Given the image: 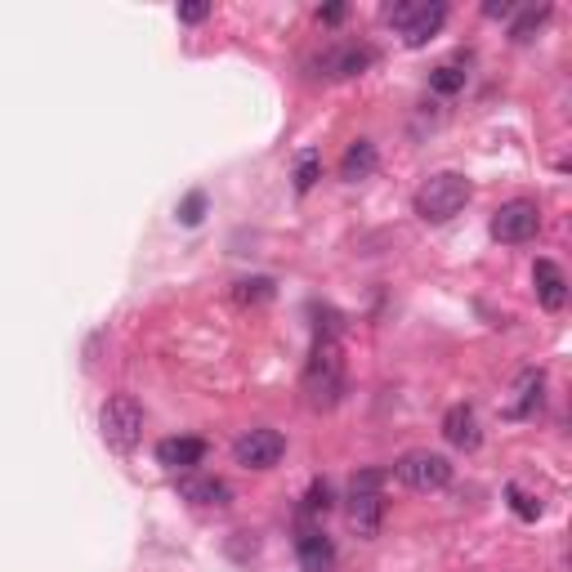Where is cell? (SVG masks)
Listing matches in <instances>:
<instances>
[{
    "label": "cell",
    "instance_id": "3",
    "mask_svg": "<svg viewBox=\"0 0 572 572\" xmlns=\"http://www.w3.org/2000/svg\"><path fill=\"white\" fill-rule=\"evenodd\" d=\"M380 483H385V474L380 470H362V474H354V483H349V528H354L362 541L376 537L380 519H385Z\"/></svg>",
    "mask_w": 572,
    "mask_h": 572
},
{
    "label": "cell",
    "instance_id": "11",
    "mask_svg": "<svg viewBox=\"0 0 572 572\" xmlns=\"http://www.w3.org/2000/svg\"><path fill=\"white\" fill-rule=\"evenodd\" d=\"M443 438L452 447H461V452H474V447L483 443V429H479V412H474L470 403H456L452 412L443 416Z\"/></svg>",
    "mask_w": 572,
    "mask_h": 572
},
{
    "label": "cell",
    "instance_id": "5",
    "mask_svg": "<svg viewBox=\"0 0 572 572\" xmlns=\"http://www.w3.org/2000/svg\"><path fill=\"white\" fill-rule=\"evenodd\" d=\"M389 23L403 32V41L412 50H421L429 36H438V27L447 23V5H438V0H403V5L389 9Z\"/></svg>",
    "mask_w": 572,
    "mask_h": 572
},
{
    "label": "cell",
    "instance_id": "7",
    "mask_svg": "<svg viewBox=\"0 0 572 572\" xmlns=\"http://www.w3.org/2000/svg\"><path fill=\"white\" fill-rule=\"evenodd\" d=\"M282 456H286V438L278 429H246L233 443V461L242 470H273Z\"/></svg>",
    "mask_w": 572,
    "mask_h": 572
},
{
    "label": "cell",
    "instance_id": "12",
    "mask_svg": "<svg viewBox=\"0 0 572 572\" xmlns=\"http://www.w3.org/2000/svg\"><path fill=\"white\" fill-rule=\"evenodd\" d=\"M532 282H537L541 309L559 313L568 304V278H564V269H559L555 260H537V264H532Z\"/></svg>",
    "mask_w": 572,
    "mask_h": 572
},
{
    "label": "cell",
    "instance_id": "23",
    "mask_svg": "<svg viewBox=\"0 0 572 572\" xmlns=\"http://www.w3.org/2000/svg\"><path fill=\"white\" fill-rule=\"evenodd\" d=\"M327 510H331V488H327V483H313L309 497H304V514L318 519V514H327Z\"/></svg>",
    "mask_w": 572,
    "mask_h": 572
},
{
    "label": "cell",
    "instance_id": "4",
    "mask_svg": "<svg viewBox=\"0 0 572 572\" xmlns=\"http://www.w3.org/2000/svg\"><path fill=\"white\" fill-rule=\"evenodd\" d=\"M99 429H103V443L117 447V452H130V447L143 438V407L139 398L130 394H112L99 412Z\"/></svg>",
    "mask_w": 572,
    "mask_h": 572
},
{
    "label": "cell",
    "instance_id": "26",
    "mask_svg": "<svg viewBox=\"0 0 572 572\" xmlns=\"http://www.w3.org/2000/svg\"><path fill=\"white\" fill-rule=\"evenodd\" d=\"M340 18H345V5H327V9H322V23H340Z\"/></svg>",
    "mask_w": 572,
    "mask_h": 572
},
{
    "label": "cell",
    "instance_id": "10",
    "mask_svg": "<svg viewBox=\"0 0 572 572\" xmlns=\"http://www.w3.org/2000/svg\"><path fill=\"white\" fill-rule=\"evenodd\" d=\"M300 564H304V572H331L336 568V550H331L327 532H322L309 514H300Z\"/></svg>",
    "mask_w": 572,
    "mask_h": 572
},
{
    "label": "cell",
    "instance_id": "17",
    "mask_svg": "<svg viewBox=\"0 0 572 572\" xmlns=\"http://www.w3.org/2000/svg\"><path fill=\"white\" fill-rule=\"evenodd\" d=\"M233 300L237 304H264V300H273V282L269 278H242L233 286Z\"/></svg>",
    "mask_w": 572,
    "mask_h": 572
},
{
    "label": "cell",
    "instance_id": "1",
    "mask_svg": "<svg viewBox=\"0 0 572 572\" xmlns=\"http://www.w3.org/2000/svg\"><path fill=\"white\" fill-rule=\"evenodd\" d=\"M340 389H345L340 345H336V336H318L309 362H304V398H309V407H336Z\"/></svg>",
    "mask_w": 572,
    "mask_h": 572
},
{
    "label": "cell",
    "instance_id": "15",
    "mask_svg": "<svg viewBox=\"0 0 572 572\" xmlns=\"http://www.w3.org/2000/svg\"><path fill=\"white\" fill-rule=\"evenodd\" d=\"M541 389H546V376L541 371H523L519 385H514V403H510V416H532L541 407Z\"/></svg>",
    "mask_w": 572,
    "mask_h": 572
},
{
    "label": "cell",
    "instance_id": "8",
    "mask_svg": "<svg viewBox=\"0 0 572 572\" xmlns=\"http://www.w3.org/2000/svg\"><path fill=\"white\" fill-rule=\"evenodd\" d=\"M537 228H541V211H537V202H505L497 215H492V237L505 246H523V242H532L537 237Z\"/></svg>",
    "mask_w": 572,
    "mask_h": 572
},
{
    "label": "cell",
    "instance_id": "24",
    "mask_svg": "<svg viewBox=\"0 0 572 572\" xmlns=\"http://www.w3.org/2000/svg\"><path fill=\"white\" fill-rule=\"evenodd\" d=\"M175 14H179V23H206V18H211V5H206V0H188V5H179Z\"/></svg>",
    "mask_w": 572,
    "mask_h": 572
},
{
    "label": "cell",
    "instance_id": "2",
    "mask_svg": "<svg viewBox=\"0 0 572 572\" xmlns=\"http://www.w3.org/2000/svg\"><path fill=\"white\" fill-rule=\"evenodd\" d=\"M474 188L465 175H456V170H443V175H429L421 188H416V215L425 219V224H447V219H456L470 206Z\"/></svg>",
    "mask_w": 572,
    "mask_h": 572
},
{
    "label": "cell",
    "instance_id": "25",
    "mask_svg": "<svg viewBox=\"0 0 572 572\" xmlns=\"http://www.w3.org/2000/svg\"><path fill=\"white\" fill-rule=\"evenodd\" d=\"M510 0H501V5H497V0H492V5H483V14H488V18H505V14H510Z\"/></svg>",
    "mask_w": 572,
    "mask_h": 572
},
{
    "label": "cell",
    "instance_id": "13",
    "mask_svg": "<svg viewBox=\"0 0 572 572\" xmlns=\"http://www.w3.org/2000/svg\"><path fill=\"white\" fill-rule=\"evenodd\" d=\"M179 497L193 501V505H228V497H233V488H228L224 479H211V474H184L179 479Z\"/></svg>",
    "mask_w": 572,
    "mask_h": 572
},
{
    "label": "cell",
    "instance_id": "9",
    "mask_svg": "<svg viewBox=\"0 0 572 572\" xmlns=\"http://www.w3.org/2000/svg\"><path fill=\"white\" fill-rule=\"evenodd\" d=\"M202 461H206V443L193 434H175V438H161L157 443V465H166V470H175V474H193Z\"/></svg>",
    "mask_w": 572,
    "mask_h": 572
},
{
    "label": "cell",
    "instance_id": "19",
    "mask_svg": "<svg viewBox=\"0 0 572 572\" xmlns=\"http://www.w3.org/2000/svg\"><path fill=\"white\" fill-rule=\"evenodd\" d=\"M429 85H434L438 94H456V90H465V72L456 68V63H443V68L429 72Z\"/></svg>",
    "mask_w": 572,
    "mask_h": 572
},
{
    "label": "cell",
    "instance_id": "14",
    "mask_svg": "<svg viewBox=\"0 0 572 572\" xmlns=\"http://www.w3.org/2000/svg\"><path fill=\"white\" fill-rule=\"evenodd\" d=\"M371 170H376V143L371 139L349 143L345 157H340V179H345V184H358V179H367Z\"/></svg>",
    "mask_w": 572,
    "mask_h": 572
},
{
    "label": "cell",
    "instance_id": "16",
    "mask_svg": "<svg viewBox=\"0 0 572 572\" xmlns=\"http://www.w3.org/2000/svg\"><path fill=\"white\" fill-rule=\"evenodd\" d=\"M371 63V50L367 45H349V50H336V54H327V72L331 76H358L362 68Z\"/></svg>",
    "mask_w": 572,
    "mask_h": 572
},
{
    "label": "cell",
    "instance_id": "20",
    "mask_svg": "<svg viewBox=\"0 0 572 572\" xmlns=\"http://www.w3.org/2000/svg\"><path fill=\"white\" fill-rule=\"evenodd\" d=\"M510 510L514 514H519V519H541V501L537 497H532V492L528 488H519V483H510Z\"/></svg>",
    "mask_w": 572,
    "mask_h": 572
},
{
    "label": "cell",
    "instance_id": "6",
    "mask_svg": "<svg viewBox=\"0 0 572 572\" xmlns=\"http://www.w3.org/2000/svg\"><path fill=\"white\" fill-rule=\"evenodd\" d=\"M398 479L412 492H443L452 483V461L443 452H407L398 461Z\"/></svg>",
    "mask_w": 572,
    "mask_h": 572
},
{
    "label": "cell",
    "instance_id": "21",
    "mask_svg": "<svg viewBox=\"0 0 572 572\" xmlns=\"http://www.w3.org/2000/svg\"><path fill=\"white\" fill-rule=\"evenodd\" d=\"M202 215H206V193H188L184 206H179V224L197 228V224H202Z\"/></svg>",
    "mask_w": 572,
    "mask_h": 572
},
{
    "label": "cell",
    "instance_id": "18",
    "mask_svg": "<svg viewBox=\"0 0 572 572\" xmlns=\"http://www.w3.org/2000/svg\"><path fill=\"white\" fill-rule=\"evenodd\" d=\"M546 18H550V5H537V9H523V18H519V23H514L510 27V41H532V32H537V27L541 23H546Z\"/></svg>",
    "mask_w": 572,
    "mask_h": 572
},
{
    "label": "cell",
    "instance_id": "22",
    "mask_svg": "<svg viewBox=\"0 0 572 572\" xmlns=\"http://www.w3.org/2000/svg\"><path fill=\"white\" fill-rule=\"evenodd\" d=\"M313 184H318V152H304L300 170H295V193H309Z\"/></svg>",
    "mask_w": 572,
    "mask_h": 572
}]
</instances>
